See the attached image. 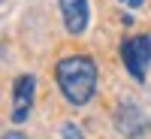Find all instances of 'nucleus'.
<instances>
[{"label": "nucleus", "mask_w": 151, "mask_h": 139, "mask_svg": "<svg viewBox=\"0 0 151 139\" xmlns=\"http://www.w3.org/2000/svg\"><path fill=\"white\" fill-rule=\"evenodd\" d=\"M33 94H36V79L33 76H18L12 88V121L24 124L33 109Z\"/></svg>", "instance_id": "3"}, {"label": "nucleus", "mask_w": 151, "mask_h": 139, "mask_svg": "<svg viewBox=\"0 0 151 139\" xmlns=\"http://www.w3.org/2000/svg\"><path fill=\"white\" fill-rule=\"evenodd\" d=\"M60 6V15H64V24L73 36L85 33L88 27V18H91V6H88V0H58Z\"/></svg>", "instance_id": "5"}, {"label": "nucleus", "mask_w": 151, "mask_h": 139, "mask_svg": "<svg viewBox=\"0 0 151 139\" xmlns=\"http://www.w3.org/2000/svg\"><path fill=\"white\" fill-rule=\"evenodd\" d=\"M55 79H58L60 94L67 97V103L85 106L88 100L94 97V91H97V64L88 55L64 58V60H58V67H55Z\"/></svg>", "instance_id": "1"}, {"label": "nucleus", "mask_w": 151, "mask_h": 139, "mask_svg": "<svg viewBox=\"0 0 151 139\" xmlns=\"http://www.w3.org/2000/svg\"><path fill=\"white\" fill-rule=\"evenodd\" d=\"M115 127H118V133H124L127 139H139L148 130V118L142 115V109L136 103H121L115 109Z\"/></svg>", "instance_id": "4"}, {"label": "nucleus", "mask_w": 151, "mask_h": 139, "mask_svg": "<svg viewBox=\"0 0 151 139\" xmlns=\"http://www.w3.org/2000/svg\"><path fill=\"white\" fill-rule=\"evenodd\" d=\"M60 136L64 139H82V130L76 127V124H64V127H60Z\"/></svg>", "instance_id": "6"}, {"label": "nucleus", "mask_w": 151, "mask_h": 139, "mask_svg": "<svg viewBox=\"0 0 151 139\" xmlns=\"http://www.w3.org/2000/svg\"><path fill=\"white\" fill-rule=\"evenodd\" d=\"M121 3H127V6H142L145 0H121Z\"/></svg>", "instance_id": "7"}, {"label": "nucleus", "mask_w": 151, "mask_h": 139, "mask_svg": "<svg viewBox=\"0 0 151 139\" xmlns=\"http://www.w3.org/2000/svg\"><path fill=\"white\" fill-rule=\"evenodd\" d=\"M121 58L124 67L133 76L136 82H145L148 67H151V36H133V40H124L121 45Z\"/></svg>", "instance_id": "2"}, {"label": "nucleus", "mask_w": 151, "mask_h": 139, "mask_svg": "<svg viewBox=\"0 0 151 139\" xmlns=\"http://www.w3.org/2000/svg\"><path fill=\"white\" fill-rule=\"evenodd\" d=\"M3 139H24V136H21V133H15V130H12V133H6Z\"/></svg>", "instance_id": "8"}]
</instances>
